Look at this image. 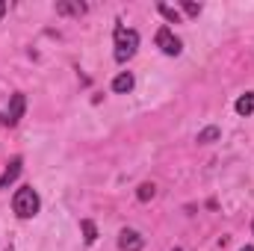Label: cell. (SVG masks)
Wrapping results in <instances>:
<instances>
[{
	"mask_svg": "<svg viewBox=\"0 0 254 251\" xmlns=\"http://www.w3.org/2000/svg\"><path fill=\"white\" fill-rule=\"evenodd\" d=\"M139 48V33L136 30H127V27H119L116 30V63H127Z\"/></svg>",
	"mask_w": 254,
	"mask_h": 251,
	"instance_id": "2",
	"label": "cell"
},
{
	"mask_svg": "<svg viewBox=\"0 0 254 251\" xmlns=\"http://www.w3.org/2000/svg\"><path fill=\"white\" fill-rule=\"evenodd\" d=\"M184 12H187V15H192V18H195V15L201 12V6H198V3H184Z\"/></svg>",
	"mask_w": 254,
	"mask_h": 251,
	"instance_id": "14",
	"label": "cell"
},
{
	"mask_svg": "<svg viewBox=\"0 0 254 251\" xmlns=\"http://www.w3.org/2000/svg\"><path fill=\"white\" fill-rule=\"evenodd\" d=\"M154 195H157V187H154V184H142V187L136 189V198H139V201H151Z\"/></svg>",
	"mask_w": 254,
	"mask_h": 251,
	"instance_id": "12",
	"label": "cell"
},
{
	"mask_svg": "<svg viewBox=\"0 0 254 251\" xmlns=\"http://www.w3.org/2000/svg\"><path fill=\"white\" fill-rule=\"evenodd\" d=\"M252 234H254V222H252Z\"/></svg>",
	"mask_w": 254,
	"mask_h": 251,
	"instance_id": "17",
	"label": "cell"
},
{
	"mask_svg": "<svg viewBox=\"0 0 254 251\" xmlns=\"http://www.w3.org/2000/svg\"><path fill=\"white\" fill-rule=\"evenodd\" d=\"M80 228H83V240L92 246V243L98 240V228H95V222H92V219H83V222H80Z\"/></svg>",
	"mask_w": 254,
	"mask_h": 251,
	"instance_id": "10",
	"label": "cell"
},
{
	"mask_svg": "<svg viewBox=\"0 0 254 251\" xmlns=\"http://www.w3.org/2000/svg\"><path fill=\"white\" fill-rule=\"evenodd\" d=\"M133 83H136V80H133V74H130V71H125V74H119V77L113 80V92H119V95H127V92L133 89Z\"/></svg>",
	"mask_w": 254,
	"mask_h": 251,
	"instance_id": "8",
	"label": "cell"
},
{
	"mask_svg": "<svg viewBox=\"0 0 254 251\" xmlns=\"http://www.w3.org/2000/svg\"><path fill=\"white\" fill-rule=\"evenodd\" d=\"M157 9H160V15H166V18H169V21H175V24H178V21H181V15H178V9H172V6H166V3H160V6H157Z\"/></svg>",
	"mask_w": 254,
	"mask_h": 251,
	"instance_id": "13",
	"label": "cell"
},
{
	"mask_svg": "<svg viewBox=\"0 0 254 251\" xmlns=\"http://www.w3.org/2000/svg\"><path fill=\"white\" fill-rule=\"evenodd\" d=\"M39 207H42V201H39V192L33 187H21L12 195V210L18 219H33L39 213Z\"/></svg>",
	"mask_w": 254,
	"mask_h": 251,
	"instance_id": "1",
	"label": "cell"
},
{
	"mask_svg": "<svg viewBox=\"0 0 254 251\" xmlns=\"http://www.w3.org/2000/svg\"><path fill=\"white\" fill-rule=\"evenodd\" d=\"M237 113L240 116H252L254 113V95L249 92V95H243L240 101H237Z\"/></svg>",
	"mask_w": 254,
	"mask_h": 251,
	"instance_id": "11",
	"label": "cell"
},
{
	"mask_svg": "<svg viewBox=\"0 0 254 251\" xmlns=\"http://www.w3.org/2000/svg\"><path fill=\"white\" fill-rule=\"evenodd\" d=\"M3 12H6V3H3V0H0V18H3Z\"/></svg>",
	"mask_w": 254,
	"mask_h": 251,
	"instance_id": "15",
	"label": "cell"
},
{
	"mask_svg": "<svg viewBox=\"0 0 254 251\" xmlns=\"http://www.w3.org/2000/svg\"><path fill=\"white\" fill-rule=\"evenodd\" d=\"M219 136H222V130H219V127H204V130L195 136V142H198V145H210V142H216Z\"/></svg>",
	"mask_w": 254,
	"mask_h": 251,
	"instance_id": "9",
	"label": "cell"
},
{
	"mask_svg": "<svg viewBox=\"0 0 254 251\" xmlns=\"http://www.w3.org/2000/svg\"><path fill=\"white\" fill-rule=\"evenodd\" d=\"M175 251H181V249H175Z\"/></svg>",
	"mask_w": 254,
	"mask_h": 251,
	"instance_id": "18",
	"label": "cell"
},
{
	"mask_svg": "<svg viewBox=\"0 0 254 251\" xmlns=\"http://www.w3.org/2000/svg\"><path fill=\"white\" fill-rule=\"evenodd\" d=\"M142 246H145V240H142L136 231L125 228V231L119 234V249L122 251H142Z\"/></svg>",
	"mask_w": 254,
	"mask_h": 251,
	"instance_id": "5",
	"label": "cell"
},
{
	"mask_svg": "<svg viewBox=\"0 0 254 251\" xmlns=\"http://www.w3.org/2000/svg\"><path fill=\"white\" fill-rule=\"evenodd\" d=\"M6 251H12V249H6Z\"/></svg>",
	"mask_w": 254,
	"mask_h": 251,
	"instance_id": "19",
	"label": "cell"
},
{
	"mask_svg": "<svg viewBox=\"0 0 254 251\" xmlns=\"http://www.w3.org/2000/svg\"><path fill=\"white\" fill-rule=\"evenodd\" d=\"M18 175H21V157H12V160H9V166H6V172L0 175V189H6L15 178H18Z\"/></svg>",
	"mask_w": 254,
	"mask_h": 251,
	"instance_id": "6",
	"label": "cell"
},
{
	"mask_svg": "<svg viewBox=\"0 0 254 251\" xmlns=\"http://www.w3.org/2000/svg\"><path fill=\"white\" fill-rule=\"evenodd\" d=\"M157 48H160L166 57H178L184 45H181V39H178L169 27H160V30H157Z\"/></svg>",
	"mask_w": 254,
	"mask_h": 251,
	"instance_id": "3",
	"label": "cell"
},
{
	"mask_svg": "<svg viewBox=\"0 0 254 251\" xmlns=\"http://www.w3.org/2000/svg\"><path fill=\"white\" fill-rule=\"evenodd\" d=\"M24 95H12V104H9V113L6 116H0V125H18L21 122V116H24Z\"/></svg>",
	"mask_w": 254,
	"mask_h": 251,
	"instance_id": "4",
	"label": "cell"
},
{
	"mask_svg": "<svg viewBox=\"0 0 254 251\" xmlns=\"http://www.w3.org/2000/svg\"><path fill=\"white\" fill-rule=\"evenodd\" d=\"M86 12V3H80V0H63V3H57V15H74V18H80Z\"/></svg>",
	"mask_w": 254,
	"mask_h": 251,
	"instance_id": "7",
	"label": "cell"
},
{
	"mask_svg": "<svg viewBox=\"0 0 254 251\" xmlns=\"http://www.w3.org/2000/svg\"><path fill=\"white\" fill-rule=\"evenodd\" d=\"M240 251H254V246H243V249H240Z\"/></svg>",
	"mask_w": 254,
	"mask_h": 251,
	"instance_id": "16",
	"label": "cell"
}]
</instances>
